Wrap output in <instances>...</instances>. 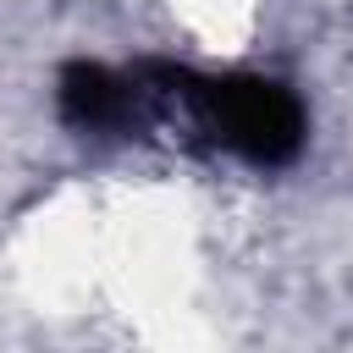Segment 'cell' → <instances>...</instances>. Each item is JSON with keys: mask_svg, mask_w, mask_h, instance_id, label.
<instances>
[{"mask_svg": "<svg viewBox=\"0 0 353 353\" xmlns=\"http://www.w3.org/2000/svg\"><path fill=\"white\" fill-rule=\"evenodd\" d=\"M182 83H188L182 94L193 99L204 127L243 160L287 165L303 149V105L292 99V88H281L270 77H188V72H182Z\"/></svg>", "mask_w": 353, "mask_h": 353, "instance_id": "cell-1", "label": "cell"}, {"mask_svg": "<svg viewBox=\"0 0 353 353\" xmlns=\"http://www.w3.org/2000/svg\"><path fill=\"white\" fill-rule=\"evenodd\" d=\"M61 116L83 132H110V127H127L132 116V83L105 72V66H88V61H72L61 72Z\"/></svg>", "mask_w": 353, "mask_h": 353, "instance_id": "cell-2", "label": "cell"}]
</instances>
